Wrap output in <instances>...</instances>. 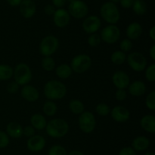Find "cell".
<instances>
[{
	"mask_svg": "<svg viewBox=\"0 0 155 155\" xmlns=\"http://www.w3.org/2000/svg\"><path fill=\"white\" fill-rule=\"evenodd\" d=\"M100 36L106 43H115L120 37V30L116 24H108L101 30Z\"/></svg>",
	"mask_w": 155,
	"mask_h": 155,
	"instance_id": "cell-10",
	"label": "cell"
},
{
	"mask_svg": "<svg viewBox=\"0 0 155 155\" xmlns=\"http://www.w3.org/2000/svg\"><path fill=\"white\" fill-rule=\"evenodd\" d=\"M68 155H85L83 152L80 151V150H71V152L68 153Z\"/></svg>",
	"mask_w": 155,
	"mask_h": 155,
	"instance_id": "cell-48",
	"label": "cell"
},
{
	"mask_svg": "<svg viewBox=\"0 0 155 155\" xmlns=\"http://www.w3.org/2000/svg\"><path fill=\"white\" fill-rule=\"evenodd\" d=\"M69 109L75 115H80L85 111V106L81 100L78 99H73L69 102Z\"/></svg>",
	"mask_w": 155,
	"mask_h": 155,
	"instance_id": "cell-25",
	"label": "cell"
},
{
	"mask_svg": "<svg viewBox=\"0 0 155 155\" xmlns=\"http://www.w3.org/2000/svg\"><path fill=\"white\" fill-rule=\"evenodd\" d=\"M112 81L117 89H126L130 84V78L125 71H117L112 76Z\"/></svg>",
	"mask_w": 155,
	"mask_h": 155,
	"instance_id": "cell-16",
	"label": "cell"
},
{
	"mask_svg": "<svg viewBox=\"0 0 155 155\" xmlns=\"http://www.w3.org/2000/svg\"><path fill=\"white\" fill-rule=\"evenodd\" d=\"M21 95L22 98L27 101L33 103L38 100L39 97V91L34 86L30 84L24 85L22 89L21 90Z\"/></svg>",
	"mask_w": 155,
	"mask_h": 155,
	"instance_id": "cell-17",
	"label": "cell"
},
{
	"mask_svg": "<svg viewBox=\"0 0 155 155\" xmlns=\"http://www.w3.org/2000/svg\"><path fill=\"white\" fill-rule=\"evenodd\" d=\"M115 97L118 101H124L127 99V93L125 89H117L115 93Z\"/></svg>",
	"mask_w": 155,
	"mask_h": 155,
	"instance_id": "cell-40",
	"label": "cell"
},
{
	"mask_svg": "<svg viewBox=\"0 0 155 155\" xmlns=\"http://www.w3.org/2000/svg\"><path fill=\"white\" fill-rule=\"evenodd\" d=\"M48 155H68V152L63 146L55 144L50 147Z\"/></svg>",
	"mask_w": 155,
	"mask_h": 155,
	"instance_id": "cell-32",
	"label": "cell"
},
{
	"mask_svg": "<svg viewBox=\"0 0 155 155\" xmlns=\"http://www.w3.org/2000/svg\"><path fill=\"white\" fill-rule=\"evenodd\" d=\"M13 78L15 81L19 85L28 84L32 80L33 73L31 68L27 63L20 62L15 66L13 72Z\"/></svg>",
	"mask_w": 155,
	"mask_h": 155,
	"instance_id": "cell-4",
	"label": "cell"
},
{
	"mask_svg": "<svg viewBox=\"0 0 155 155\" xmlns=\"http://www.w3.org/2000/svg\"><path fill=\"white\" fill-rule=\"evenodd\" d=\"M129 66L135 71L141 72L146 68L147 59L142 53L139 52H133L127 56Z\"/></svg>",
	"mask_w": 155,
	"mask_h": 155,
	"instance_id": "cell-9",
	"label": "cell"
},
{
	"mask_svg": "<svg viewBox=\"0 0 155 155\" xmlns=\"http://www.w3.org/2000/svg\"><path fill=\"white\" fill-rule=\"evenodd\" d=\"M120 0H110V1H109V2H113V3H114V4H116V3L120 2Z\"/></svg>",
	"mask_w": 155,
	"mask_h": 155,
	"instance_id": "cell-49",
	"label": "cell"
},
{
	"mask_svg": "<svg viewBox=\"0 0 155 155\" xmlns=\"http://www.w3.org/2000/svg\"><path fill=\"white\" fill-rule=\"evenodd\" d=\"M6 2L9 5L12 6V7H16V6H19L22 0H6Z\"/></svg>",
	"mask_w": 155,
	"mask_h": 155,
	"instance_id": "cell-45",
	"label": "cell"
},
{
	"mask_svg": "<svg viewBox=\"0 0 155 155\" xmlns=\"http://www.w3.org/2000/svg\"><path fill=\"white\" fill-rule=\"evenodd\" d=\"M140 126L143 130L148 133L155 132V116L153 115H145L141 119Z\"/></svg>",
	"mask_w": 155,
	"mask_h": 155,
	"instance_id": "cell-21",
	"label": "cell"
},
{
	"mask_svg": "<svg viewBox=\"0 0 155 155\" xmlns=\"http://www.w3.org/2000/svg\"><path fill=\"white\" fill-rule=\"evenodd\" d=\"M70 65L74 72L77 74H83L90 68L92 65V59L89 55H77L73 58Z\"/></svg>",
	"mask_w": 155,
	"mask_h": 155,
	"instance_id": "cell-5",
	"label": "cell"
},
{
	"mask_svg": "<svg viewBox=\"0 0 155 155\" xmlns=\"http://www.w3.org/2000/svg\"><path fill=\"white\" fill-rule=\"evenodd\" d=\"M145 105L147 108L151 111L155 110V91H152L148 94L145 99Z\"/></svg>",
	"mask_w": 155,
	"mask_h": 155,
	"instance_id": "cell-34",
	"label": "cell"
},
{
	"mask_svg": "<svg viewBox=\"0 0 155 155\" xmlns=\"http://www.w3.org/2000/svg\"><path fill=\"white\" fill-rule=\"evenodd\" d=\"M79 127L80 130L86 134L92 133L96 126V119L92 112L84 111L79 116Z\"/></svg>",
	"mask_w": 155,
	"mask_h": 155,
	"instance_id": "cell-7",
	"label": "cell"
},
{
	"mask_svg": "<svg viewBox=\"0 0 155 155\" xmlns=\"http://www.w3.org/2000/svg\"><path fill=\"white\" fill-rule=\"evenodd\" d=\"M118 155H136V153L132 147H125L120 150Z\"/></svg>",
	"mask_w": 155,
	"mask_h": 155,
	"instance_id": "cell-41",
	"label": "cell"
},
{
	"mask_svg": "<svg viewBox=\"0 0 155 155\" xmlns=\"http://www.w3.org/2000/svg\"><path fill=\"white\" fill-rule=\"evenodd\" d=\"M46 141L45 138L40 135H34L28 138L27 141V147L32 152H39L43 150Z\"/></svg>",
	"mask_w": 155,
	"mask_h": 155,
	"instance_id": "cell-14",
	"label": "cell"
},
{
	"mask_svg": "<svg viewBox=\"0 0 155 155\" xmlns=\"http://www.w3.org/2000/svg\"><path fill=\"white\" fill-rule=\"evenodd\" d=\"M30 124L36 130H43L47 125V120L42 114L35 113L30 117Z\"/></svg>",
	"mask_w": 155,
	"mask_h": 155,
	"instance_id": "cell-23",
	"label": "cell"
},
{
	"mask_svg": "<svg viewBox=\"0 0 155 155\" xmlns=\"http://www.w3.org/2000/svg\"><path fill=\"white\" fill-rule=\"evenodd\" d=\"M20 85L14 81H11L10 83L8 84L7 87H6V90H7L9 94H15L18 91Z\"/></svg>",
	"mask_w": 155,
	"mask_h": 155,
	"instance_id": "cell-38",
	"label": "cell"
},
{
	"mask_svg": "<svg viewBox=\"0 0 155 155\" xmlns=\"http://www.w3.org/2000/svg\"><path fill=\"white\" fill-rule=\"evenodd\" d=\"M87 42H88V44H89L90 46L92 47L98 46L101 42V36H100V34H98V33H92V34L89 35V36L88 37Z\"/></svg>",
	"mask_w": 155,
	"mask_h": 155,
	"instance_id": "cell-33",
	"label": "cell"
},
{
	"mask_svg": "<svg viewBox=\"0 0 155 155\" xmlns=\"http://www.w3.org/2000/svg\"><path fill=\"white\" fill-rule=\"evenodd\" d=\"M42 111L44 114L48 116H53L56 114L58 111V106L53 100H47L42 106Z\"/></svg>",
	"mask_w": 155,
	"mask_h": 155,
	"instance_id": "cell-28",
	"label": "cell"
},
{
	"mask_svg": "<svg viewBox=\"0 0 155 155\" xmlns=\"http://www.w3.org/2000/svg\"><path fill=\"white\" fill-rule=\"evenodd\" d=\"M10 142V138L7 133L3 131H0V148H5Z\"/></svg>",
	"mask_w": 155,
	"mask_h": 155,
	"instance_id": "cell-37",
	"label": "cell"
},
{
	"mask_svg": "<svg viewBox=\"0 0 155 155\" xmlns=\"http://www.w3.org/2000/svg\"><path fill=\"white\" fill-rule=\"evenodd\" d=\"M56 9L53 5L48 4L46 5L44 8V12L47 15H49V16H51V15H54V12H55Z\"/></svg>",
	"mask_w": 155,
	"mask_h": 155,
	"instance_id": "cell-42",
	"label": "cell"
},
{
	"mask_svg": "<svg viewBox=\"0 0 155 155\" xmlns=\"http://www.w3.org/2000/svg\"><path fill=\"white\" fill-rule=\"evenodd\" d=\"M110 61L114 65H122L127 61V55L121 50H117L111 54Z\"/></svg>",
	"mask_w": 155,
	"mask_h": 155,
	"instance_id": "cell-29",
	"label": "cell"
},
{
	"mask_svg": "<svg viewBox=\"0 0 155 155\" xmlns=\"http://www.w3.org/2000/svg\"><path fill=\"white\" fill-rule=\"evenodd\" d=\"M59 40L53 35H48L39 43V53L43 56H51L58 50Z\"/></svg>",
	"mask_w": 155,
	"mask_h": 155,
	"instance_id": "cell-6",
	"label": "cell"
},
{
	"mask_svg": "<svg viewBox=\"0 0 155 155\" xmlns=\"http://www.w3.org/2000/svg\"><path fill=\"white\" fill-rule=\"evenodd\" d=\"M45 130L48 136L53 138H61L68 133L69 125L64 119H53L49 122H47Z\"/></svg>",
	"mask_w": 155,
	"mask_h": 155,
	"instance_id": "cell-2",
	"label": "cell"
},
{
	"mask_svg": "<svg viewBox=\"0 0 155 155\" xmlns=\"http://www.w3.org/2000/svg\"><path fill=\"white\" fill-rule=\"evenodd\" d=\"M146 85L142 81H135L129 84V93L133 97H141L146 91Z\"/></svg>",
	"mask_w": 155,
	"mask_h": 155,
	"instance_id": "cell-19",
	"label": "cell"
},
{
	"mask_svg": "<svg viewBox=\"0 0 155 155\" xmlns=\"http://www.w3.org/2000/svg\"><path fill=\"white\" fill-rule=\"evenodd\" d=\"M132 8L134 13L139 16L144 15L147 12V5L144 0H134Z\"/></svg>",
	"mask_w": 155,
	"mask_h": 155,
	"instance_id": "cell-26",
	"label": "cell"
},
{
	"mask_svg": "<svg viewBox=\"0 0 155 155\" xmlns=\"http://www.w3.org/2000/svg\"><path fill=\"white\" fill-rule=\"evenodd\" d=\"M33 1H34V0H33Z\"/></svg>",
	"mask_w": 155,
	"mask_h": 155,
	"instance_id": "cell-51",
	"label": "cell"
},
{
	"mask_svg": "<svg viewBox=\"0 0 155 155\" xmlns=\"http://www.w3.org/2000/svg\"><path fill=\"white\" fill-rule=\"evenodd\" d=\"M41 65L42 68L46 71H51L55 68V62L51 56H44Z\"/></svg>",
	"mask_w": 155,
	"mask_h": 155,
	"instance_id": "cell-30",
	"label": "cell"
},
{
	"mask_svg": "<svg viewBox=\"0 0 155 155\" xmlns=\"http://www.w3.org/2000/svg\"><path fill=\"white\" fill-rule=\"evenodd\" d=\"M133 2H134V0H120V5L122 6V8L128 9L132 8Z\"/></svg>",
	"mask_w": 155,
	"mask_h": 155,
	"instance_id": "cell-43",
	"label": "cell"
},
{
	"mask_svg": "<svg viewBox=\"0 0 155 155\" xmlns=\"http://www.w3.org/2000/svg\"><path fill=\"white\" fill-rule=\"evenodd\" d=\"M149 53H150V56H151V59L153 61L155 60V45H152V46L151 47L149 50Z\"/></svg>",
	"mask_w": 155,
	"mask_h": 155,
	"instance_id": "cell-47",
	"label": "cell"
},
{
	"mask_svg": "<svg viewBox=\"0 0 155 155\" xmlns=\"http://www.w3.org/2000/svg\"><path fill=\"white\" fill-rule=\"evenodd\" d=\"M149 36L152 40H155V26L151 27L149 30Z\"/></svg>",
	"mask_w": 155,
	"mask_h": 155,
	"instance_id": "cell-46",
	"label": "cell"
},
{
	"mask_svg": "<svg viewBox=\"0 0 155 155\" xmlns=\"http://www.w3.org/2000/svg\"><path fill=\"white\" fill-rule=\"evenodd\" d=\"M36 133V129L30 125V126H26L25 127L23 128V135L27 137V138H30V137L33 136Z\"/></svg>",
	"mask_w": 155,
	"mask_h": 155,
	"instance_id": "cell-39",
	"label": "cell"
},
{
	"mask_svg": "<svg viewBox=\"0 0 155 155\" xmlns=\"http://www.w3.org/2000/svg\"><path fill=\"white\" fill-rule=\"evenodd\" d=\"M72 73L73 71L71 68V65L66 63L60 64L55 68L56 75L62 80H66V79L69 78Z\"/></svg>",
	"mask_w": 155,
	"mask_h": 155,
	"instance_id": "cell-24",
	"label": "cell"
},
{
	"mask_svg": "<svg viewBox=\"0 0 155 155\" xmlns=\"http://www.w3.org/2000/svg\"><path fill=\"white\" fill-rule=\"evenodd\" d=\"M95 112L98 115L101 116H107L110 112V108L107 103H100L95 107Z\"/></svg>",
	"mask_w": 155,
	"mask_h": 155,
	"instance_id": "cell-31",
	"label": "cell"
},
{
	"mask_svg": "<svg viewBox=\"0 0 155 155\" xmlns=\"http://www.w3.org/2000/svg\"><path fill=\"white\" fill-rule=\"evenodd\" d=\"M71 21V15L68 10L61 8L56 9L53 15V21L56 27L59 28H64L68 25Z\"/></svg>",
	"mask_w": 155,
	"mask_h": 155,
	"instance_id": "cell-12",
	"label": "cell"
},
{
	"mask_svg": "<svg viewBox=\"0 0 155 155\" xmlns=\"http://www.w3.org/2000/svg\"><path fill=\"white\" fill-rule=\"evenodd\" d=\"M100 14L103 20L109 24H116L120 18V13L117 6L111 2H104L101 5Z\"/></svg>",
	"mask_w": 155,
	"mask_h": 155,
	"instance_id": "cell-3",
	"label": "cell"
},
{
	"mask_svg": "<svg viewBox=\"0 0 155 155\" xmlns=\"http://www.w3.org/2000/svg\"><path fill=\"white\" fill-rule=\"evenodd\" d=\"M133 42H132L131 40L128 39H124L120 43V50L123 51L124 53H127V52H130V50L133 49Z\"/></svg>",
	"mask_w": 155,
	"mask_h": 155,
	"instance_id": "cell-36",
	"label": "cell"
},
{
	"mask_svg": "<svg viewBox=\"0 0 155 155\" xmlns=\"http://www.w3.org/2000/svg\"><path fill=\"white\" fill-rule=\"evenodd\" d=\"M145 78L150 82H154L155 81V64H151L147 67L145 70Z\"/></svg>",
	"mask_w": 155,
	"mask_h": 155,
	"instance_id": "cell-35",
	"label": "cell"
},
{
	"mask_svg": "<svg viewBox=\"0 0 155 155\" xmlns=\"http://www.w3.org/2000/svg\"><path fill=\"white\" fill-rule=\"evenodd\" d=\"M110 114L115 122L120 123L126 122L128 121L130 117V112L129 109L125 106L120 105L114 106L113 109H110Z\"/></svg>",
	"mask_w": 155,
	"mask_h": 155,
	"instance_id": "cell-13",
	"label": "cell"
},
{
	"mask_svg": "<svg viewBox=\"0 0 155 155\" xmlns=\"http://www.w3.org/2000/svg\"><path fill=\"white\" fill-rule=\"evenodd\" d=\"M6 133L12 138H19L23 135V127L20 123L11 122L6 126Z\"/></svg>",
	"mask_w": 155,
	"mask_h": 155,
	"instance_id": "cell-20",
	"label": "cell"
},
{
	"mask_svg": "<svg viewBox=\"0 0 155 155\" xmlns=\"http://www.w3.org/2000/svg\"><path fill=\"white\" fill-rule=\"evenodd\" d=\"M83 29L89 34L95 33L101 28V21L99 17L96 15H90L83 21L82 24Z\"/></svg>",
	"mask_w": 155,
	"mask_h": 155,
	"instance_id": "cell-11",
	"label": "cell"
},
{
	"mask_svg": "<svg viewBox=\"0 0 155 155\" xmlns=\"http://www.w3.org/2000/svg\"><path fill=\"white\" fill-rule=\"evenodd\" d=\"M144 155H155L154 152H147L146 153H145Z\"/></svg>",
	"mask_w": 155,
	"mask_h": 155,
	"instance_id": "cell-50",
	"label": "cell"
},
{
	"mask_svg": "<svg viewBox=\"0 0 155 155\" xmlns=\"http://www.w3.org/2000/svg\"><path fill=\"white\" fill-rule=\"evenodd\" d=\"M44 95L49 100H58L64 98L67 94V87L58 80H50L44 86Z\"/></svg>",
	"mask_w": 155,
	"mask_h": 155,
	"instance_id": "cell-1",
	"label": "cell"
},
{
	"mask_svg": "<svg viewBox=\"0 0 155 155\" xmlns=\"http://www.w3.org/2000/svg\"><path fill=\"white\" fill-rule=\"evenodd\" d=\"M68 12L73 18L82 19L87 16L89 7L87 4L82 0H73L70 2Z\"/></svg>",
	"mask_w": 155,
	"mask_h": 155,
	"instance_id": "cell-8",
	"label": "cell"
},
{
	"mask_svg": "<svg viewBox=\"0 0 155 155\" xmlns=\"http://www.w3.org/2000/svg\"><path fill=\"white\" fill-rule=\"evenodd\" d=\"M20 13L24 18H31L36 14V5L33 0H22L19 5Z\"/></svg>",
	"mask_w": 155,
	"mask_h": 155,
	"instance_id": "cell-15",
	"label": "cell"
},
{
	"mask_svg": "<svg viewBox=\"0 0 155 155\" xmlns=\"http://www.w3.org/2000/svg\"><path fill=\"white\" fill-rule=\"evenodd\" d=\"M51 1H52V4L54 7L58 8V9H61L63 6H64L67 0H51Z\"/></svg>",
	"mask_w": 155,
	"mask_h": 155,
	"instance_id": "cell-44",
	"label": "cell"
},
{
	"mask_svg": "<svg viewBox=\"0 0 155 155\" xmlns=\"http://www.w3.org/2000/svg\"><path fill=\"white\" fill-rule=\"evenodd\" d=\"M143 29H142V25L138 22L130 23L127 27L126 33L128 39L131 40H137L142 36Z\"/></svg>",
	"mask_w": 155,
	"mask_h": 155,
	"instance_id": "cell-18",
	"label": "cell"
},
{
	"mask_svg": "<svg viewBox=\"0 0 155 155\" xmlns=\"http://www.w3.org/2000/svg\"><path fill=\"white\" fill-rule=\"evenodd\" d=\"M14 69L9 65H0V81H8L13 77Z\"/></svg>",
	"mask_w": 155,
	"mask_h": 155,
	"instance_id": "cell-27",
	"label": "cell"
},
{
	"mask_svg": "<svg viewBox=\"0 0 155 155\" xmlns=\"http://www.w3.org/2000/svg\"><path fill=\"white\" fill-rule=\"evenodd\" d=\"M150 141L147 137L140 135L133 139L132 142V147L136 151H143L149 147Z\"/></svg>",
	"mask_w": 155,
	"mask_h": 155,
	"instance_id": "cell-22",
	"label": "cell"
}]
</instances>
